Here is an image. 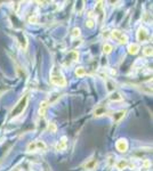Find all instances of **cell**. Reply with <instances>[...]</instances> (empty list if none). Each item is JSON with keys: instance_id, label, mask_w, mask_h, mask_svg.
<instances>
[{"instance_id": "52a82bcc", "label": "cell", "mask_w": 153, "mask_h": 171, "mask_svg": "<svg viewBox=\"0 0 153 171\" xmlns=\"http://www.w3.org/2000/svg\"><path fill=\"white\" fill-rule=\"evenodd\" d=\"M66 145H68L66 144V137H62V139L56 145V151H64L66 148Z\"/></svg>"}, {"instance_id": "ffe728a7", "label": "cell", "mask_w": 153, "mask_h": 171, "mask_svg": "<svg viewBox=\"0 0 153 171\" xmlns=\"http://www.w3.org/2000/svg\"><path fill=\"white\" fill-rule=\"evenodd\" d=\"M86 26L89 27V29H93L94 26H95V23H94L93 19H88V21L86 22Z\"/></svg>"}, {"instance_id": "8992f818", "label": "cell", "mask_w": 153, "mask_h": 171, "mask_svg": "<svg viewBox=\"0 0 153 171\" xmlns=\"http://www.w3.org/2000/svg\"><path fill=\"white\" fill-rule=\"evenodd\" d=\"M149 39V32L145 30L144 27H139L138 32H137V40L139 42H145Z\"/></svg>"}, {"instance_id": "277c9868", "label": "cell", "mask_w": 153, "mask_h": 171, "mask_svg": "<svg viewBox=\"0 0 153 171\" xmlns=\"http://www.w3.org/2000/svg\"><path fill=\"white\" fill-rule=\"evenodd\" d=\"M111 35H112V38H114L121 45H125V43L128 42V37L123 32L119 31V30H113L111 32Z\"/></svg>"}, {"instance_id": "7a4b0ae2", "label": "cell", "mask_w": 153, "mask_h": 171, "mask_svg": "<svg viewBox=\"0 0 153 171\" xmlns=\"http://www.w3.org/2000/svg\"><path fill=\"white\" fill-rule=\"evenodd\" d=\"M27 102H29V95H24V96L17 102V104L14 106V108L12 110V112H10V118H12V119H15L17 116H19V115L24 112V110L26 108Z\"/></svg>"}, {"instance_id": "30bf717a", "label": "cell", "mask_w": 153, "mask_h": 171, "mask_svg": "<svg viewBox=\"0 0 153 171\" xmlns=\"http://www.w3.org/2000/svg\"><path fill=\"white\" fill-rule=\"evenodd\" d=\"M138 50H139V45H137V43H131L128 47V51L131 55H136L137 52H138Z\"/></svg>"}, {"instance_id": "603a6c76", "label": "cell", "mask_w": 153, "mask_h": 171, "mask_svg": "<svg viewBox=\"0 0 153 171\" xmlns=\"http://www.w3.org/2000/svg\"><path fill=\"white\" fill-rule=\"evenodd\" d=\"M12 171H19V169H18V168H15V169H13Z\"/></svg>"}, {"instance_id": "9c48e42d", "label": "cell", "mask_w": 153, "mask_h": 171, "mask_svg": "<svg viewBox=\"0 0 153 171\" xmlns=\"http://www.w3.org/2000/svg\"><path fill=\"white\" fill-rule=\"evenodd\" d=\"M48 104H49V102H47V101H43V102L40 103V107H39V115L40 116H43L45 115L46 110L48 107Z\"/></svg>"}, {"instance_id": "ac0fdd59", "label": "cell", "mask_w": 153, "mask_h": 171, "mask_svg": "<svg viewBox=\"0 0 153 171\" xmlns=\"http://www.w3.org/2000/svg\"><path fill=\"white\" fill-rule=\"evenodd\" d=\"M145 56H152V47H146L143 50Z\"/></svg>"}, {"instance_id": "4fadbf2b", "label": "cell", "mask_w": 153, "mask_h": 171, "mask_svg": "<svg viewBox=\"0 0 153 171\" xmlns=\"http://www.w3.org/2000/svg\"><path fill=\"white\" fill-rule=\"evenodd\" d=\"M126 112L127 111H120V112H118V113H115V114L113 115V120H114V122H119L120 120L125 116Z\"/></svg>"}, {"instance_id": "5b68a950", "label": "cell", "mask_w": 153, "mask_h": 171, "mask_svg": "<svg viewBox=\"0 0 153 171\" xmlns=\"http://www.w3.org/2000/svg\"><path fill=\"white\" fill-rule=\"evenodd\" d=\"M115 147H117V149L121 152V153H126L128 149V143L126 139H123V138H121L119 139L118 142H117V144H115Z\"/></svg>"}, {"instance_id": "9a60e30c", "label": "cell", "mask_w": 153, "mask_h": 171, "mask_svg": "<svg viewBox=\"0 0 153 171\" xmlns=\"http://www.w3.org/2000/svg\"><path fill=\"white\" fill-rule=\"evenodd\" d=\"M76 75L78 78H81V77H85L86 75V71L84 68H78L76 70Z\"/></svg>"}, {"instance_id": "44dd1931", "label": "cell", "mask_w": 153, "mask_h": 171, "mask_svg": "<svg viewBox=\"0 0 153 171\" xmlns=\"http://www.w3.org/2000/svg\"><path fill=\"white\" fill-rule=\"evenodd\" d=\"M29 22H30V23H37V22H38V17L31 16L30 18H29Z\"/></svg>"}, {"instance_id": "d6986e66", "label": "cell", "mask_w": 153, "mask_h": 171, "mask_svg": "<svg viewBox=\"0 0 153 171\" xmlns=\"http://www.w3.org/2000/svg\"><path fill=\"white\" fill-rule=\"evenodd\" d=\"M72 37L73 38H76V37H79L80 35V29H78V27H74L73 30H72Z\"/></svg>"}, {"instance_id": "e0dca14e", "label": "cell", "mask_w": 153, "mask_h": 171, "mask_svg": "<svg viewBox=\"0 0 153 171\" xmlns=\"http://www.w3.org/2000/svg\"><path fill=\"white\" fill-rule=\"evenodd\" d=\"M48 130H49L51 132H53V134H55V132L57 131V127H56V124L53 123V122L49 123V124H48Z\"/></svg>"}, {"instance_id": "5bb4252c", "label": "cell", "mask_w": 153, "mask_h": 171, "mask_svg": "<svg viewBox=\"0 0 153 171\" xmlns=\"http://www.w3.org/2000/svg\"><path fill=\"white\" fill-rule=\"evenodd\" d=\"M96 164H97V161H96V160H92L90 162L86 163L85 169H86V170H93L94 168L96 167Z\"/></svg>"}, {"instance_id": "7402d4cb", "label": "cell", "mask_w": 153, "mask_h": 171, "mask_svg": "<svg viewBox=\"0 0 153 171\" xmlns=\"http://www.w3.org/2000/svg\"><path fill=\"white\" fill-rule=\"evenodd\" d=\"M151 165V162L149 161V160H145L144 161V168H149Z\"/></svg>"}, {"instance_id": "3957f363", "label": "cell", "mask_w": 153, "mask_h": 171, "mask_svg": "<svg viewBox=\"0 0 153 171\" xmlns=\"http://www.w3.org/2000/svg\"><path fill=\"white\" fill-rule=\"evenodd\" d=\"M47 148V146L46 144L43 143V140H35V142H32V143H30L27 147H26V149H27V152H35V151H45Z\"/></svg>"}, {"instance_id": "ba28073f", "label": "cell", "mask_w": 153, "mask_h": 171, "mask_svg": "<svg viewBox=\"0 0 153 171\" xmlns=\"http://www.w3.org/2000/svg\"><path fill=\"white\" fill-rule=\"evenodd\" d=\"M110 99L112 102H121L123 99V96L120 94V93H118V91H114V93L111 94Z\"/></svg>"}, {"instance_id": "2e32d148", "label": "cell", "mask_w": 153, "mask_h": 171, "mask_svg": "<svg viewBox=\"0 0 153 171\" xmlns=\"http://www.w3.org/2000/svg\"><path fill=\"white\" fill-rule=\"evenodd\" d=\"M112 50H113V47H112V45H110V43H105V45L103 46V51H104V54H110Z\"/></svg>"}, {"instance_id": "8fae6325", "label": "cell", "mask_w": 153, "mask_h": 171, "mask_svg": "<svg viewBox=\"0 0 153 171\" xmlns=\"http://www.w3.org/2000/svg\"><path fill=\"white\" fill-rule=\"evenodd\" d=\"M128 161L127 160H120L119 162L117 163V169L119 171H121V170H123V169H126L128 167Z\"/></svg>"}, {"instance_id": "6da1fadb", "label": "cell", "mask_w": 153, "mask_h": 171, "mask_svg": "<svg viewBox=\"0 0 153 171\" xmlns=\"http://www.w3.org/2000/svg\"><path fill=\"white\" fill-rule=\"evenodd\" d=\"M51 81L53 85L57 87H65L66 86V80L63 75L62 71L57 66H53L51 72Z\"/></svg>"}, {"instance_id": "7c38bea8", "label": "cell", "mask_w": 153, "mask_h": 171, "mask_svg": "<svg viewBox=\"0 0 153 171\" xmlns=\"http://www.w3.org/2000/svg\"><path fill=\"white\" fill-rule=\"evenodd\" d=\"M108 113V110L105 108V107H103V106H101V107H98V108H96V111H95V116H102V115H104V114H106Z\"/></svg>"}]
</instances>
